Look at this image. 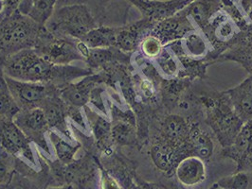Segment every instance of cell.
I'll return each mask as SVG.
<instances>
[{"instance_id": "ba28073f", "label": "cell", "mask_w": 252, "mask_h": 189, "mask_svg": "<svg viewBox=\"0 0 252 189\" xmlns=\"http://www.w3.org/2000/svg\"><path fill=\"white\" fill-rule=\"evenodd\" d=\"M175 174L181 186L194 188L207 179V167L200 156H187L178 162Z\"/></svg>"}, {"instance_id": "4dcf8cb0", "label": "cell", "mask_w": 252, "mask_h": 189, "mask_svg": "<svg viewBox=\"0 0 252 189\" xmlns=\"http://www.w3.org/2000/svg\"><path fill=\"white\" fill-rule=\"evenodd\" d=\"M4 3L6 6V13L10 14L18 10L21 0H4Z\"/></svg>"}, {"instance_id": "7402d4cb", "label": "cell", "mask_w": 252, "mask_h": 189, "mask_svg": "<svg viewBox=\"0 0 252 189\" xmlns=\"http://www.w3.org/2000/svg\"><path fill=\"white\" fill-rule=\"evenodd\" d=\"M140 50L143 55L149 59H157L163 51L160 39L156 35H148L140 43Z\"/></svg>"}, {"instance_id": "277c9868", "label": "cell", "mask_w": 252, "mask_h": 189, "mask_svg": "<svg viewBox=\"0 0 252 189\" xmlns=\"http://www.w3.org/2000/svg\"><path fill=\"white\" fill-rule=\"evenodd\" d=\"M77 42L74 38L54 34L44 26L40 28L33 50L55 65H70L75 61L85 60L77 49Z\"/></svg>"}, {"instance_id": "ffe728a7", "label": "cell", "mask_w": 252, "mask_h": 189, "mask_svg": "<svg viewBox=\"0 0 252 189\" xmlns=\"http://www.w3.org/2000/svg\"><path fill=\"white\" fill-rule=\"evenodd\" d=\"M187 133L186 124L179 116H171L164 123V135L172 144L181 143L186 137Z\"/></svg>"}, {"instance_id": "83f0119b", "label": "cell", "mask_w": 252, "mask_h": 189, "mask_svg": "<svg viewBox=\"0 0 252 189\" xmlns=\"http://www.w3.org/2000/svg\"><path fill=\"white\" fill-rule=\"evenodd\" d=\"M237 10L244 19L252 23V0H236Z\"/></svg>"}, {"instance_id": "44dd1931", "label": "cell", "mask_w": 252, "mask_h": 189, "mask_svg": "<svg viewBox=\"0 0 252 189\" xmlns=\"http://www.w3.org/2000/svg\"><path fill=\"white\" fill-rule=\"evenodd\" d=\"M160 73L166 77L176 75L178 70L177 59L166 50H163L160 55L156 59Z\"/></svg>"}, {"instance_id": "9a60e30c", "label": "cell", "mask_w": 252, "mask_h": 189, "mask_svg": "<svg viewBox=\"0 0 252 189\" xmlns=\"http://www.w3.org/2000/svg\"><path fill=\"white\" fill-rule=\"evenodd\" d=\"M152 159L158 169L165 173L175 172L178 164L177 152L168 146H156L152 149Z\"/></svg>"}, {"instance_id": "e575fe53", "label": "cell", "mask_w": 252, "mask_h": 189, "mask_svg": "<svg viewBox=\"0 0 252 189\" xmlns=\"http://www.w3.org/2000/svg\"><path fill=\"white\" fill-rule=\"evenodd\" d=\"M159 1H166V0H159Z\"/></svg>"}, {"instance_id": "7a4b0ae2", "label": "cell", "mask_w": 252, "mask_h": 189, "mask_svg": "<svg viewBox=\"0 0 252 189\" xmlns=\"http://www.w3.org/2000/svg\"><path fill=\"white\" fill-rule=\"evenodd\" d=\"M41 27L18 10L6 14L0 20V54L8 57L18 51L33 49Z\"/></svg>"}, {"instance_id": "6da1fadb", "label": "cell", "mask_w": 252, "mask_h": 189, "mask_svg": "<svg viewBox=\"0 0 252 189\" xmlns=\"http://www.w3.org/2000/svg\"><path fill=\"white\" fill-rule=\"evenodd\" d=\"M3 72L5 76L17 81L48 83L57 88H63L73 80L91 74L89 69L55 65L45 60L33 49L8 56L3 64Z\"/></svg>"}, {"instance_id": "52a82bcc", "label": "cell", "mask_w": 252, "mask_h": 189, "mask_svg": "<svg viewBox=\"0 0 252 189\" xmlns=\"http://www.w3.org/2000/svg\"><path fill=\"white\" fill-rule=\"evenodd\" d=\"M30 144L31 140L13 122V119L0 118V147L6 153L13 156L25 157L32 163H34V156Z\"/></svg>"}, {"instance_id": "4fadbf2b", "label": "cell", "mask_w": 252, "mask_h": 189, "mask_svg": "<svg viewBox=\"0 0 252 189\" xmlns=\"http://www.w3.org/2000/svg\"><path fill=\"white\" fill-rule=\"evenodd\" d=\"M223 0H193L182 11L189 22L204 27L216 12L220 10Z\"/></svg>"}, {"instance_id": "2e32d148", "label": "cell", "mask_w": 252, "mask_h": 189, "mask_svg": "<svg viewBox=\"0 0 252 189\" xmlns=\"http://www.w3.org/2000/svg\"><path fill=\"white\" fill-rule=\"evenodd\" d=\"M181 44L184 53L190 58L198 59L207 54V40L197 30H190L187 32L182 39Z\"/></svg>"}, {"instance_id": "d6a6232c", "label": "cell", "mask_w": 252, "mask_h": 189, "mask_svg": "<svg viewBox=\"0 0 252 189\" xmlns=\"http://www.w3.org/2000/svg\"><path fill=\"white\" fill-rule=\"evenodd\" d=\"M6 6L4 0H0V20L6 15Z\"/></svg>"}, {"instance_id": "4316f807", "label": "cell", "mask_w": 252, "mask_h": 189, "mask_svg": "<svg viewBox=\"0 0 252 189\" xmlns=\"http://www.w3.org/2000/svg\"><path fill=\"white\" fill-rule=\"evenodd\" d=\"M99 189H124L120 182L109 172L101 169L99 180Z\"/></svg>"}, {"instance_id": "cb8c5ba5", "label": "cell", "mask_w": 252, "mask_h": 189, "mask_svg": "<svg viewBox=\"0 0 252 189\" xmlns=\"http://www.w3.org/2000/svg\"><path fill=\"white\" fill-rule=\"evenodd\" d=\"M111 135L117 142L122 144H127L133 139L132 126L126 122H118L111 128Z\"/></svg>"}, {"instance_id": "f1b7e54d", "label": "cell", "mask_w": 252, "mask_h": 189, "mask_svg": "<svg viewBox=\"0 0 252 189\" xmlns=\"http://www.w3.org/2000/svg\"><path fill=\"white\" fill-rule=\"evenodd\" d=\"M88 3H89V0H57L56 9H60L66 6H73V5H87Z\"/></svg>"}, {"instance_id": "d590c367", "label": "cell", "mask_w": 252, "mask_h": 189, "mask_svg": "<svg viewBox=\"0 0 252 189\" xmlns=\"http://www.w3.org/2000/svg\"></svg>"}, {"instance_id": "5b68a950", "label": "cell", "mask_w": 252, "mask_h": 189, "mask_svg": "<svg viewBox=\"0 0 252 189\" xmlns=\"http://www.w3.org/2000/svg\"><path fill=\"white\" fill-rule=\"evenodd\" d=\"M5 79L19 109L40 107L48 97L59 93L57 87L52 84L17 81L7 76Z\"/></svg>"}, {"instance_id": "f546056e", "label": "cell", "mask_w": 252, "mask_h": 189, "mask_svg": "<svg viewBox=\"0 0 252 189\" xmlns=\"http://www.w3.org/2000/svg\"><path fill=\"white\" fill-rule=\"evenodd\" d=\"M140 89H141L142 93L144 94V96H146L147 98H151L155 93V89H154L151 81H149L147 80L142 81L140 82Z\"/></svg>"}, {"instance_id": "1f68e13d", "label": "cell", "mask_w": 252, "mask_h": 189, "mask_svg": "<svg viewBox=\"0 0 252 189\" xmlns=\"http://www.w3.org/2000/svg\"><path fill=\"white\" fill-rule=\"evenodd\" d=\"M6 189H30L29 188H27L24 186V183H22V184H20V183H17V184H15L14 186H12V185H8L7 186V188Z\"/></svg>"}, {"instance_id": "3957f363", "label": "cell", "mask_w": 252, "mask_h": 189, "mask_svg": "<svg viewBox=\"0 0 252 189\" xmlns=\"http://www.w3.org/2000/svg\"><path fill=\"white\" fill-rule=\"evenodd\" d=\"M45 27L54 34L82 40L97 23L88 5H73L56 9Z\"/></svg>"}, {"instance_id": "8d00e7d4", "label": "cell", "mask_w": 252, "mask_h": 189, "mask_svg": "<svg viewBox=\"0 0 252 189\" xmlns=\"http://www.w3.org/2000/svg\"></svg>"}, {"instance_id": "484cf974", "label": "cell", "mask_w": 252, "mask_h": 189, "mask_svg": "<svg viewBox=\"0 0 252 189\" xmlns=\"http://www.w3.org/2000/svg\"><path fill=\"white\" fill-rule=\"evenodd\" d=\"M92 132L97 140L100 142H103L104 140H107L108 136L111 134V127L107 121H105L101 116L96 115L94 120L92 119Z\"/></svg>"}, {"instance_id": "ac0fdd59", "label": "cell", "mask_w": 252, "mask_h": 189, "mask_svg": "<svg viewBox=\"0 0 252 189\" xmlns=\"http://www.w3.org/2000/svg\"><path fill=\"white\" fill-rule=\"evenodd\" d=\"M56 3L57 0H32L27 15L38 25L44 27L55 12Z\"/></svg>"}, {"instance_id": "5bb4252c", "label": "cell", "mask_w": 252, "mask_h": 189, "mask_svg": "<svg viewBox=\"0 0 252 189\" xmlns=\"http://www.w3.org/2000/svg\"><path fill=\"white\" fill-rule=\"evenodd\" d=\"M117 28L109 27H96L83 38V41L89 49H106L116 44Z\"/></svg>"}, {"instance_id": "d6986e66", "label": "cell", "mask_w": 252, "mask_h": 189, "mask_svg": "<svg viewBox=\"0 0 252 189\" xmlns=\"http://www.w3.org/2000/svg\"><path fill=\"white\" fill-rule=\"evenodd\" d=\"M50 138L53 146V150L62 164H67L72 163L75 159L76 153L80 149V146H72L70 143L60 137L55 132L50 133Z\"/></svg>"}, {"instance_id": "e0dca14e", "label": "cell", "mask_w": 252, "mask_h": 189, "mask_svg": "<svg viewBox=\"0 0 252 189\" xmlns=\"http://www.w3.org/2000/svg\"><path fill=\"white\" fill-rule=\"evenodd\" d=\"M19 110L7 84L4 72L0 70V118L13 119Z\"/></svg>"}, {"instance_id": "8fae6325", "label": "cell", "mask_w": 252, "mask_h": 189, "mask_svg": "<svg viewBox=\"0 0 252 189\" xmlns=\"http://www.w3.org/2000/svg\"><path fill=\"white\" fill-rule=\"evenodd\" d=\"M227 156L232 157L238 163V170L242 171L250 160H252V120L246 122L233 140V145L227 151Z\"/></svg>"}, {"instance_id": "9c48e42d", "label": "cell", "mask_w": 252, "mask_h": 189, "mask_svg": "<svg viewBox=\"0 0 252 189\" xmlns=\"http://www.w3.org/2000/svg\"><path fill=\"white\" fill-rule=\"evenodd\" d=\"M229 102L242 122L252 120V76L228 91Z\"/></svg>"}, {"instance_id": "7c38bea8", "label": "cell", "mask_w": 252, "mask_h": 189, "mask_svg": "<svg viewBox=\"0 0 252 189\" xmlns=\"http://www.w3.org/2000/svg\"><path fill=\"white\" fill-rule=\"evenodd\" d=\"M94 82L95 78L93 76L88 77L77 83H69L63 86L59 90V95L67 105L83 107L90 101Z\"/></svg>"}, {"instance_id": "603a6c76", "label": "cell", "mask_w": 252, "mask_h": 189, "mask_svg": "<svg viewBox=\"0 0 252 189\" xmlns=\"http://www.w3.org/2000/svg\"><path fill=\"white\" fill-rule=\"evenodd\" d=\"M217 184L226 189H249L250 177L245 171H238L232 176L221 179Z\"/></svg>"}, {"instance_id": "30bf717a", "label": "cell", "mask_w": 252, "mask_h": 189, "mask_svg": "<svg viewBox=\"0 0 252 189\" xmlns=\"http://www.w3.org/2000/svg\"><path fill=\"white\" fill-rule=\"evenodd\" d=\"M40 108L46 114L50 128H56L64 135L68 134L66 117L68 115V105L61 99L59 93L53 94L42 102Z\"/></svg>"}, {"instance_id": "8992f818", "label": "cell", "mask_w": 252, "mask_h": 189, "mask_svg": "<svg viewBox=\"0 0 252 189\" xmlns=\"http://www.w3.org/2000/svg\"><path fill=\"white\" fill-rule=\"evenodd\" d=\"M13 120L28 138L36 143L47 152H50L45 135L51 128L42 108L20 109L13 116Z\"/></svg>"}, {"instance_id": "d4e9b609", "label": "cell", "mask_w": 252, "mask_h": 189, "mask_svg": "<svg viewBox=\"0 0 252 189\" xmlns=\"http://www.w3.org/2000/svg\"><path fill=\"white\" fill-rule=\"evenodd\" d=\"M13 173V162L8 156H0V189H6Z\"/></svg>"}, {"instance_id": "836d02e7", "label": "cell", "mask_w": 252, "mask_h": 189, "mask_svg": "<svg viewBox=\"0 0 252 189\" xmlns=\"http://www.w3.org/2000/svg\"><path fill=\"white\" fill-rule=\"evenodd\" d=\"M210 189H224V188H222L221 186H219L218 184H215V185H214L212 188Z\"/></svg>"}]
</instances>
